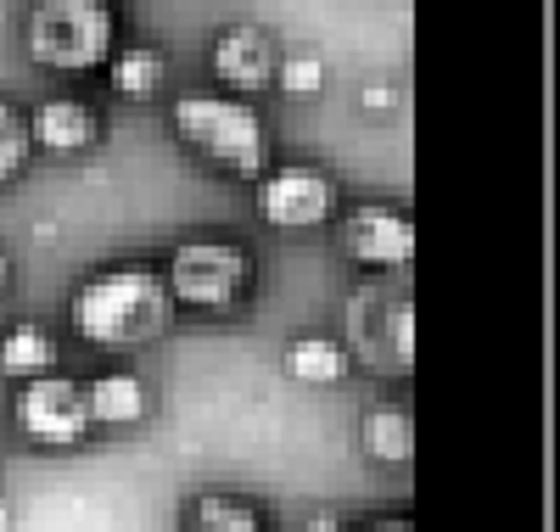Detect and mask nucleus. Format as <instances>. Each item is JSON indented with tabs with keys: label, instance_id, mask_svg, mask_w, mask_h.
Instances as JSON below:
<instances>
[{
	"label": "nucleus",
	"instance_id": "9",
	"mask_svg": "<svg viewBox=\"0 0 560 532\" xmlns=\"http://www.w3.org/2000/svg\"><path fill=\"white\" fill-rule=\"evenodd\" d=\"M107 135V118L96 102L84 95H51L28 113V140L34 152H51V158H90Z\"/></svg>",
	"mask_w": 560,
	"mask_h": 532
},
{
	"label": "nucleus",
	"instance_id": "21",
	"mask_svg": "<svg viewBox=\"0 0 560 532\" xmlns=\"http://www.w3.org/2000/svg\"><path fill=\"white\" fill-rule=\"evenodd\" d=\"M376 532H409V527H376Z\"/></svg>",
	"mask_w": 560,
	"mask_h": 532
},
{
	"label": "nucleus",
	"instance_id": "5",
	"mask_svg": "<svg viewBox=\"0 0 560 532\" xmlns=\"http://www.w3.org/2000/svg\"><path fill=\"white\" fill-rule=\"evenodd\" d=\"M253 203H258V219L269 230H319V224H331L337 219V180L331 169H319V163H269L258 174V190H253Z\"/></svg>",
	"mask_w": 560,
	"mask_h": 532
},
{
	"label": "nucleus",
	"instance_id": "12",
	"mask_svg": "<svg viewBox=\"0 0 560 532\" xmlns=\"http://www.w3.org/2000/svg\"><path fill=\"white\" fill-rule=\"evenodd\" d=\"M280 370L303 386H342L353 375V354L337 336H292L287 354H280Z\"/></svg>",
	"mask_w": 560,
	"mask_h": 532
},
{
	"label": "nucleus",
	"instance_id": "19",
	"mask_svg": "<svg viewBox=\"0 0 560 532\" xmlns=\"http://www.w3.org/2000/svg\"><path fill=\"white\" fill-rule=\"evenodd\" d=\"M7 292H12V253L0 247V298H7Z\"/></svg>",
	"mask_w": 560,
	"mask_h": 532
},
{
	"label": "nucleus",
	"instance_id": "17",
	"mask_svg": "<svg viewBox=\"0 0 560 532\" xmlns=\"http://www.w3.org/2000/svg\"><path fill=\"white\" fill-rule=\"evenodd\" d=\"M34 163V140H28V113H18L0 95V190H12L23 180V169Z\"/></svg>",
	"mask_w": 560,
	"mask_h": 532
},
{
	"label": "nucleus",
	"instance_id": "18",
	"mask_svg": "<svg viewBox=\"0 0 560 532\" xmlns=\"http://www.w3.org/2000/svg\"><path fill=\"white\" fill-rule=\"evenodd\" d=\"M398 102H404V90H398L393 79H364V84H359V107H364L370 118L398 113Z\"/></svg>",
	"mask_w": 560,
	"mask_h": 532
},
{
	"label": "nucleus",
	"instance_id": "4",
	"mask_svg": "<svg viewBox=\"0 0 560 532\" xmlns=\"http://www.w3.org/2000/svg\"><path fill=\"white\" fill-rule=\"evenodd\" d=\"M168 303L191 314H230L253 292V253L242 241H179L163 264Z\"/></svg>",
	"mask_w": 560,
	"mask_h": 532
},
{
	"label": "nucleus",
	"instance_id": "20",
	"mask_svg": "<svg viewBox=\"0 0 560 532\" xmlns=\"http://www.w3.org/2000/svg\"><path fill=\"white\" fill-rule=\"evenodd\" d=\"M12 527H18V510H12L7 494H0V532H12Z\"/></svg>",
	"mask_w": 560,
	"mask_h": 532
},
{
	"label": "nucleus",
	"instance_id": "15",
	"mask_svg": "<svg viewBox=\"0 0 560 532\" xmlns=\"http://www.w3.org/2000/svg\"><path fill=\"white\" fill-rule=\"evenodd\" d=\"M269 84L287 95V102H319L325 84H331V62H325L314 45H280Z\"/></svg>",
	"mask_w": 560,
	"mask_h": 532
},
{
	"label": "nucleus",
	"instance_id": "2",
	"mask_svg": "<svg viewBox=\"0 0 560 532\" xmlns=\"http://www.w3.org/2000/svg\"><path fill=\"white\" fill-rule=\"evenodd\" d=\"M168 129L185 152H197L208 169L236 174V180H258L269 169V118L236 90H185L168 107Z\"/></svg>",
	"mask_w": 560,
	"mask_h": 532
},
{
	"label": "nucleus",
	"instance_id": "1",
	"mask_svg": "<svg viewBox=\"0 0 560 532\" xmlns=\"http://www.w3.org/2000/svg\"><path fill=\"white\" fill-rule=\"evenodd\" d=\"M168 309L174 303H168L163 269H152V264H113V269L73 286L68 325L90 348L129 354V348L158 343V336L168 331Z\"/></svg>",
	"mask_w": 560,
	"mask_h": 532
},
{
	"label": "nucleus",
	"instance_id": "11",
	"mask_svg": "<svg viewBox=\"0 0 560 532\" xmlns=\"http://www.w3.org/2000/svg\"><path fill=\"white\" fill-rule=\"evenodd\" d=\"M84 409H90V426H140L152 415V386L135 370H102L84 386Z\"/></svg>",
	"mask_w": 560,
	"mask_h": 532
},
{
	"label": "nucleus",
	"instance_id": "8",
	"mask_svg": "<svg viewBox=\"0 0 560 532\" xmlns=\"http://www.w3.org/2000/svg\"><path fill=\"white\" fill-rule=\"evenodd\" d=\"M275 57H280V39L264 23H224L208 34V73L236 95L264 90L275 79Z\"/></svg>",
	"mask_w": 560,
	"mask_h": 532
},
{
	"label": "nucleus",
	"instance_id": "14",
	"mask_svg": "<svg viewBox=\"0 0 560 532\" xmlns=\"http://www.w3.org/2000/svg\"><path fill=\"white\" fill-rule=\"evenodd\" d=\"M57 336L34 325V320H18L0 331V375L7 381H28V375H45V370H57Z\"/></svg>",
	"mask_w": 560,
	"mask_h": 532
},
{
	"label": "nucleus",
	"instance_id": "7",
	"mask_svg": "<svg viewBox=\"0 0 560 532\" xmlns=\"http://www.w3.org/2000/svg\"><path fill=\"white\" fill-rule=\"evenodd\" d=\"M342 253L359 269H409L415 264V219L393 203H359L342 219Z\"/></svg>",
	"mask_w": 560,
	"mask_h": 532
},
{
	"label": "nucleus",
	"instance_id": "13",
	"mask_svg": "<svg viewBox=\"0 0 560 532\" xmlns=\"http://www.w3.org/2000/svg\"><path fill=\"white\" fill-rule=\"evenodd\" d=\"M359 449L376 460V465L404 471V465L415 460V420H409V409H398V404L364 409V415H359Z\"/></svg>",
	"mask_w": 560,
	"mask_h": 532
},
{
	"label": "nucleus",
	"instance_id": "10",
	"mask_svg": "<svg viewBox=\"0 0 560 532\" xmlns=\"http://www.w3.org/2000/svg\"><path fill=\"white\" fill-rule=\"evenodd\" d=\"M107 84L118 102L129 107H147L168 90V57L158 45H140V39H118V51L107 57Z\"/></svg>",
	"mask_w": 560,
	"mask_h": 532
},
{
	"label": "nucleus",
	"instance_id": "6",
	"mask_svg": "<svg viewBox=\"0 0 560 532\" xmlns=\"http://www.w3.org/2000/svg\"><path fill=\"white\" fill-rule=\"evenodd\" d=\"M12 420L18 431L34 443V449H51V454H68L90 438V409H84V386L45 370V375H28L12 398Z\"/></svg>",
	"mask_w": 560,
	"mask_h": 532
},
{
	"label": "nucleus",
	"instance_id": "3",
	"mask_svg": "<svg viewBox=\"0 0 560 532\" xmlns=\"http://www.w3.org/2000/svg\"><path fill=\"white\" fill-rule=\"evenodd\" d=\"M124 39L118 0H28L23 7V57L45 73H96Z\"/></svg>",
	"mask_w": 560,
	"mask_h": 532
},
{
	"label": "nucleus",
	"instance_id": "16",
	"mask_svg": "<svg viewBox=\"0 0 560 532\" xmlns=\"http://www.w3.org/2000/svg\"><path fill=\"white\" fill-rule=\"evenodd\" d=\"M185 532H264L258 510L242 494H224V488H202L185 510Z\"/></svg>",
	"mask_w": 560,
	"mask_h": 532
}]
</instances>
